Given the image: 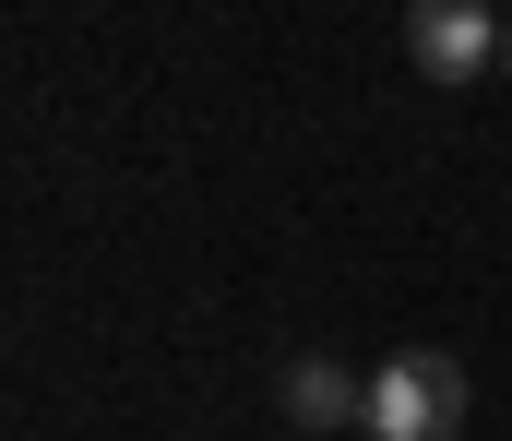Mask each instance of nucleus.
I'll list each match as a JSON object with an SVG mask.
<instances>
[{"label":"nucleus","mask_w":512,"mask_h":441,"mask_svg":"<svg viewBox=\"0 0 512 441\" xmlns=\"http://www.w3.org/2000/svg\"><path fill=\"white\" fill-rule=\"evenodd\" d=\"M370 441H453L465 430V370L441 358V346H393L382 370H370Z\"/></svg>","instance_id":"f257e3e1"},{"label":"nucleus","mask_w":512,"mask_h":441,"mask_svg":"<svg viewBox=\"0 0 512 441\" xmlns=\"http://www.w3.org/2000/svg\"><path fill=\"white\" fill-rule=\"evenodd\" d=\"M405 60H417L429 84H477V72L501 60V24H489L477 0H417V12H405Z\"/></svg>","instance_id":"f03ea898"},{"label":"nucleus","mask_w":512,"mask_h":441,"mask_svg":"<svg viewBox=\"0 0 512 441\" xmlns=\"http://www.w3.org/2000/svg\"><path fill=\"white\" fill-rule=\"evenodd\" d=\"M286 418L298 430H346V418H370V382L346 358H286Z\"/></svg>","instance_id":"7ed1b4c3"},{"label":"nucleus","mask_w":512,"mask_h":441,"mask_svg":"<svg viewBox=\"0 0 512 441\" xmlns=\"http://www.w3.org/2000/svg\"><path fill=\"white\" fill-rule=\"evenodd\" d=\"M501 72H512V24H501Z\"/></svg>","instance_id":"20e7f679"}]
</instances>
